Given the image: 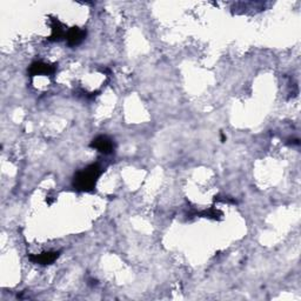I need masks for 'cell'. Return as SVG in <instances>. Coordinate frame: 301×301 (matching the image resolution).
Here are the masks:
<instances>
[{"label":"cell","instance_id":"5b68a950","mask_svg":"<svg viewBox=\"0 0 301 301\" xmlns=\"http://www.w3.org/2000/svg\"><path fill=\"white\" fill-rule=\"evenodd\" d=\"M86 37V31L79 27H72L66 32V40L70 46H77L82 44Z\"/></svg>","mask_w":301,"mask_h":301},{"label":"cell","instance_id":"8992f818","mask_svg":"<svg viewBox=\"0 0 301 301\" xmlns=\"http://www.w3.org/2000/svg\"><path fill=\"white\" fill-rule=\"evenodd\" d=\"M52 33L48 38L50 41H59L60 39L66 37V32H65V26L58 20V19H52L51 24Z\"/></svg>","mask_w":301,"mask_h":301},{"label":"cell","instance_id":"7a4b0ae2","mask_svg":"<svg viewBox=\"0 0 301 301\" xmlns=\"http://www.w3.org/2000/svg\"><path fill=\"white\" fill-rule=\"evenodd\" d=\"M90 146L103 154H109L114 151V142L107 135H98L93 139Z\"/></svg>","mask_w":301,"mask_h":301},{"label":"cell","instance_id":"6da1fadb","mask_svg":"<svg viewBox=\"0 0 301 301\" xmlns=\"http://www.w3.org/2000/svg\"><path fill=\"white\" fill-rule=\"evenodd\" d=\"M102 167L99 164H92L79 172L76 173L73 178V187L77 191L82 192H90L96 187L97 181L102 174Z\"/></svg>","mask_w":301,"mask_h":301},{"label":"cell","instance_id":"3957f363","mask_svg":"<svg viewBox=\"0 0 301 301\" xmlns=\"http://www.w3.org/2000/svg\"><path fill=\"white\" fill-rule=\"evenodd\" d=\"M54 71H56V67L52 66V65L44 63V61H35L28 69V73L31 77L50 76V74L54 73Z\"/></svg>","mask_w":301,"mask_h":301},{"label":"cell","instance_id":"277c9868","mask_svg":"<svg viewBox=\"0 0 301 301\" xmlns=\"http://www.w3.org/2000/svg\"><path fill=\"white\" fill-rule=\"evenodd\" d=\"M60 252L57 251H48V252H43L40 254H34L30 255V260L33 264L38 265H51L59 258Z\"/></svg>","mask_w":301,"mask_h":301}]
</instances>
